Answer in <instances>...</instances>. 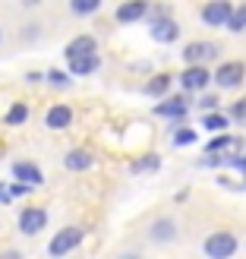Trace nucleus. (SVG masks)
I'll list each match as a JSON object with an SVG mask.
<instances>
[{
    "mask_svg": "<svg viewBox=\"0 0 246 259\" xmlns=\"http://www.w3.org/2000/svg\"><path fill=\"white\" fill-rule=\"evenodd\" d=\"M209 82H212V73L205 70L202 63H186V70L180 73V85H183L186 92H202Z\"/></svg>",
    "mask_w": 246,
    "mask_h": 259,
    "instance_id": "5",
    "label": "nucleus"
},
{
    "mask_svg": "<svg viewBox=\"0 0 246 259\" xmlns=\"http://www.w3.org/2000/svg\"><path fill=\"white\" fill-rule=\"evenodd\" d=\"M70 76H92L98 67H101V57L98 51H92V54H79V57H70Z\"/></svg>",
    "mask_w": 246,
    "mask_h": 259,
    "instance_id": "11",
    "label": "nucleus"
},
{
    "mask_svg": "<svg viewBox=\"0 0 246 259\" xmlns=\"http://www.w3.org/2000/svg\"><path fill=\"white\" fill-rule=\"evenodd\" d=\"M230 120H246V98H237L230 105Z\"/></svg>",
    "mask_w": 246,
    "mask_h": 259,
    "instance_id": "26",
    "label": "nucleus"
},
{
    "mask_svg": "<svg viewBox=\"0 0 246 259\" xmlns=\"http://www.w3.org/2000/svg\"><path fill=\"white\" fill-rule=\"evenodd\" d=\"M227 29L234 32V35H240V32H246V4H240V7H230V16H227Z\"/></svg>",
    "mask_w": 246,
    "mask_h": 259,
    "instance_id": "19",
    "label": "nucleus"
},
{
    "mask_svg": "<svg viewBox=\"0 0 246 259\" xmlns=\"http://www.w3.org/2000/svg\"><path fill=\"white\" fill-rule=\"evenodd\" d=\"M221 54V48H218L215 41H189L183 48V60L186 63H205V60H212Z\"/></svg>",
    "mask_w": 246,
    "mask_h": 259,
    "instance_id": "9",
    "label": "nucleus"
},
{
    "mask_svg": "<svg viewBox=\"0 0 246 259\" xmlns=\"http://www.w3.org/2000/svg\"><path fill=\"white\" fill-rule=\"evenodd\" d=\"M237 250H240V240L230 234V231H215V234H209V240H205V253L212 259H230Z\"/></svg>",
    "mask_w": 246,
    "mask_h": 259,
    "instance_id": "1",
    "label": "nucleus"
},
{
    "mask_svg": "<svg viewBox=\"0 0 246 259\" xmlns=\"http://www.w3.org/2000/svg\"><path fill=\"white\" fill-rule=\"evenodd\" d=\"M44 79L51 82V85H57V89H67L70 85V73H60V70H51Z\"/></svg>",
    "mask_w": 246,
    "mask_h": 259,
    "instance_id": "25",
    "label": "nucleus"
},
{
    "mask_svg": "<svg viewBox=\"0 0 246 259\" xmlns=\"http://www.w3.org/2000/svg\"><path fill=\"white\" fill-rule=\"evenodd\" d=\"M149 234L155 243H171V240H177V222L174 218H155Z\"/></svg>",
    "mask_w": 246,
    "mask_h": 259,
    "instance_id": "12",
    "label": "nucleus"
},
{
    "mask_svg": "<svg viewBox=\"0 0 246 259\" xmlns=\"http://www.w3.org/2000/svg\"><path fill=\"white\" fill-rule=\"evenodd\" d=\"M243 79H246V67L240 60H227V63H221V67L215 70V82L221 89H237Z\"/></svg>",
    "mask_w": 246,
    "mask_h": 259,
    "instance_id": "6",
    "label": "nucleus"
},
{
    "mask_svg": "<svg viewBox=\"0 0 246 259\" xmlns=\"http://www.w3.org/2000/svg\"><path fill=\"white\" fill-rule=\"evenodd\" d=\"M0 38H4V32H0Z\"/></svg>",
    "mask_w": 246,
    "mask_h": 259,
    "instance_id": "30",
    "label": "nucleus"
},
{
    "mask_svg": "<svg viewBox=\"0 0 246 259\" xmlns=\"http://www.w3.org/2000/svg\"><path fill=\"white\" fill-rule=\"evenodd\" d=\"M22 4H29V7H32V4H38V0H22Z\"/></svg>",
    "mask_w": 246,
    "mask_h": 259,
    "instance_id": "29",
    "label": "nucleus"
},
{
    "mask_svg": "<svg viewBox=\"0 0 246 259\" xmlns=\"http://www.w3.org/2000/svg\"><path fill=\"white\" fill-rule=\"evenodd\" d=\"M149 0H123V4L117 7V22H123V25H129V22H139V19H145L149 16Z\"/></svg>",
    "mask_w": 246,
    "mask_h": 259,
    "instance_id": "8",
    "label": "nucleus"
},
{
    "mask_svg": "<svg viewBox=\"0 0 246 259\" xmlns=\"http://www.w3.org/2000/svg\"><path fill=\"white\" fill-rule=\"evenodd\" d=\"M202 108H205V111L218 108V95H205V98H202Z\"/></svg>",
    "mask_w": 246,
    "mask_h": 259,
    "instance_id": "28",
    "label": "nucleus"
},
{
    "mask_svg": "<svg viewBox=\"0 0 246 259\" xmlns=\"http://www.w3.org/2000/svg\"><path fill=\"white\" fill-rule=\"evenodd\" d=\"M224 164H230V167H237L240 174H246V158H240V155H234V158H224Z\"/></svg>",
    "mask_w": 246,
    "mask_h": 259,
    "instance_id": "27",
    "label": "nucleus"
},
{
    "mask_svg": "<svg viewBox=\"0 0 246 259\" xmlns=\"http://www.w3.org/2000/svg\"><path fill=\"white\" fill-rule=\"evenodd\" d=\"M243 149V142L237 139V136H230V133H224L221 130V136H215V139H209L205 142V155H212V152H224V149Z\"/></svg>",
    "mask_w": 246,
    "mask_h": 259,
    "instance_id": "16",
    "label": "nucleus"
},
{
    "mask_svg": "<svg viewBox=\"0 0 246 259\" xmlns=\"http://www.w3.org/2000/svg\"><path fill=\"white\" fill-rule=\"evenodd\" d=\"M155 114H158V117H164V120H180V117H186V114H189V98H186V95H174V98L161 95Z\"/></svg>",
    "mask_w": 246,
    "mask_h": 259,
    "instance_id": "4",
    "label": "nucleus"
},
{
    "mask_svg": "<svg viewBox=\"0 0 246 259\" xmlns=\"http://www.w3.org/2000/svg\"><path fill=\"white\" fill-rule=\"evenodd\" d=\"M192 142H196V133H192V126L174 130V146H192Z\"/></svg>",
    "mask_w": 246,
    "mask_h": 259,
    "instance_id": "24",
    "label": "nucleus"
},
{
    "mask_svg": "<svg viewBox=\"0 0 246 259\" xmlns=\"http://www.w3.org/2000/svg\"><path fill=\"white\" fill-rule=\"evenodd\" d=\"M161 158L158 155H142L139 161H133V174H142V171H158Z\"/></svg>",
    "mask_w": 246,
    "mask_h": 259,
    "instance_id": "23",
    "label": "nucleus"
},
{
    "mask_svg": "<svg viewBox=\"0 0 246 259\" xmlns=\"http://www.w3.org/2000/svg\"><path fill=\"white\" fill-rule=\"evenodd\" d=\"M152 38L158 45H171V41H177L180 38V25L171 19V13H164V16H158V19H152Z\"/></svg>",
    "mask_w": 246,
    "mask_h": 259,
    "instance_id": "7",
    "label": "nucleus"
},
{
    "mask_svg": "<svg viewBox=\"0 0 246 259\" xmlns=\"http://www.w3.org/2000/svg\"><path fill=\"white\" fill-rule=\"evenodd\" d=\"M227 123H230V117H224V114H218V111H215V114L209 111V114L202 117V126H205V130H215V133L227 130Z\"/></svg>",
    "mask_w": 246,
    "mask_h": 259,
    "instance_id": "22",
    "label": "nucleus"
},
{
    "mask_svg": "<svg viewBox=\"0 0 246 259\" xmlns=\"http://www.w3.org/2000/svg\"><path fill=\"white\" fill-rule=\"evenodd\" d=\"M44 123L51 130H67L73 123V108L70 105H51L47 114H44Z\"/></svg>",
    "mask_w": 246,
    "mask_h": 259,
    "instance_id": "13",
    "label": "nucleus"
},
{
    "mask_svg": "<svg viewBox=\"0 0 246 259\" xmlns=\"http://www.w3.org/2000/svg\"><path fill=\"white\" fill-rule=\"evenodd\" d=\"M167 92H171V76L167 73H158V76H152L145 82V95H152V98H161Z\"/></svg>",
    "mask_w": 246,
    "mask_h": 259,
    "instance_id": "18",
    "label": "nucleus"
},
{
    "mask_svg": "<svg viewBox=\"0 0 246 259\" xmlns=\"http://www.w3.org/2000/svg\"><path fill=\"white\" fill-rule=\"evenodd\" d=\"M230 16V4L227 0H212V4L202 7V22L212 25V29H218V25H224Z\"/></svg>",
    "mask_w": 246,
    "mask_h": 259,
    "instance_id": "10",
    "label": "nucleus"
},
{
    "mask_svg": "<svg viewBox=\"0 0 246 259\" xmlns=\"http://www.w3.org/2000/svg\"><path fill=\"white\" fill-rule=\"evenodd\" d=\"M92 161H95V158H92L85 149H73L67 158H63V164H67L70 171H88V167H92Z\"/></svg>",
    "mask_w": 246,
    "mask_h": 259,
    "instance_id": "17",
    "label": "nucleus"
},
{
    "mask_svg": "<svg viewBox=\"0 0 246 259\" xmlns=\"http://www.w3.org/2000/svg\"><path fill=\"white\" fill-rule=\"evenodd\" d=\"M13 177L22 180V184H29V187H41L44 184V174L38 171L32 161H16L13 164Z\"/></svg>",
    "mask_w": 246,
    "mask_h": 259,
    "instance_id": "14",
    "label": "nucleus"
},
{
    "mask_svg": "<svg viewBox=\"0 0 246 259\" xmlns=\"http://www.w3.org/2000/svg\"><path fill=\"white\" fill-rule=\"evenodd\" d=\"M47 225V212L41 209V205H29V209H22L19 212V231L25 237H35V234H41Z\"/></svg>",
    "mask_w": 246,
    "mask_h": 259,
    "instance_id": "3",
    "label": "nucleus"
},
{
    "mask_svg": "<svg viewBox=\"0 0 246 259\" xmlns=\"http://www.w3.org/2000/svg\"><path fill=\"white\" fill-rule=\"evenodd\" d=\"M101 10V0H70V13L73 16H92Z\"/></svg>",
    "mask_w": 246,
    "mask_h": 259,
    "instance_id": "20",
    "label": "nucleus"
},
{
    "mask_svg": "<svg viewBox=\"0 0 246 259\" xmlns=\"http://www.w3.org/2000/svg\"><path fill=\"white\" fill-rule=\"evenodd\" d=\"M25 120H29V105L16 101V105L7 111V123H10V126H19V123H25Z\"/></svg>",
    "mask_w": 246,
    "mask_h": 259,
    "instance_id": "21",
    "label": "nucleus"
},
{
    "mask_svg": "<svg viewBox=\"0 0 246 259\" xmlns=\"http://www.w3.org/2000/svg\"><path fill=\"white\" fill-rule=\"evenodd\" d=\"M92 51H98V41L92 35H76L73 41L63 48V57L70 60V57H79V54H92Z\"/></svg>",
    "mask_w": 246,
    "mask_h": 259,
    "instance_id": "15",
    "label": "nucleus"
},
{
    "mask_svg": "<svg viewBox=\"0 0 246 259\" xmlns=\"http://www.w3.org/2000/svg\"><path fill=\"white\" fill-rule=\"evenodd\" d=\"M82 237H85L82 228H60L54 234V240L47 243V253L51 256H67V253H73L82 243Z\"/></svg>",
    "mask_w": 246,
    "mask_h": 259,
    "instance_id": "2",
    "label": "nucleus"
}]
</instances>
